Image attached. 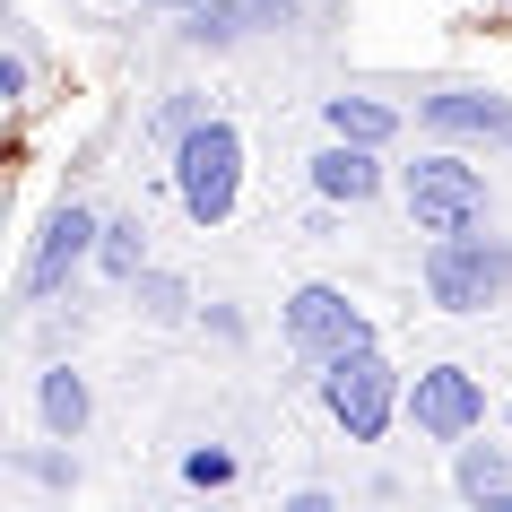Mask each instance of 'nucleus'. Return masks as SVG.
I'll return each instance as SVG.
<instances>
[{
  "label": "nucleus",
  "instance_id": "nucleus-15",
  "mask_svg": "<svg viewBox=\"0 0 512 512\" xmlns=\"http://www.w3.org/2000/svg\"><path fill=\"white\" fill-rule=\"evenodd\" d=\"M131 296L148 304L157 322H183V313H191V287H183V278H165V270H139V278H131Z\"/></svg>",
  "mask_w": 512,
  "mask_h": 512
},
{
  "label": "nucleus",
  "instance_id": "nucleus-5",
  "mask_svg": "<svg viewBox=\"0 0 512 512\" xmlns=\"http://www.w3.org/2000/svg\"><path fill=\"white\" fill-rule=\"evenodd\" d=\"M278 330H287V348H296L304 365H330V356H348V348H374V322L356 313L348 287H296Z\"/></svg>",
  "mask_w": 512,
  "mask_h": 512
},
{
  "label": "nucleus",
  "instance_id": "nucleus-16",
  "mask_svg": "<svg viewBox=\"0 0 512 512\" xmlns=\"http://www.w3.org/2000/svg\"><path fill=\"white\" fill-rule=\"evenodd\" d=\"M200 122H209V96H174V105L157 113V139H191Z\"/></svg>",
  "mask_w": 512,
  "mask_h": 512
},
{
  "label": "nucleus",
  "instance_id": "nucleus-10",
  "mask_svg": "<svg viewBox=\"0 0 512 512\" xmlns=\"http://www.w3.org/2000/svg\"><path fill=\"white\" fill-rule=\"evenodd\" d=\"M243 27H287V0H191L183 9L191 44H235Z\"/></svg>",
  "mask_w": 512,
  "mask_h": 512
},
{
  "label": "nucleus",
  "instance_id": "nucleus-12",
  "mask_svg": "<svg viewBox=\"0 0 512 512\" xmlns=\"http://www.w3.org/2000/svg\"><path fill=\"white\" fill-rule=\"evenodd\" d=\"M452 478H460V495H469V504L512 512V452H495V443H460Z\"/></svg>",
  "mask_w": 512,
  "mask_h": 512
},
{
  "label": "nucleus",
  "instance_id": "nucleus-18",
  "mask_svg": "<svg viewBox=\"0 0 512 512\" xmlns=\"http://www.w3.org/2000/svg\"><path fill=\"white\" fill-rule=\"evenodd\" d=\"M18 469H35V478H44V486H70V460H61V452H27V460H18Z\"/></svg>",
  "mask_w": 512,
  "mask_h": 512
},
{
  "label": "nucleus",
  "instance_id": "nucleus-2",
  "mask_svg": "<svg viewBox=\"0 0 512 512\" xmlns=\"http://www.w3.org/2000/svg\"><path fill=\"white\" fill-rule=\"evenodd\" d=\"M174 191H183L191 226H226L243 200V131L235 122H200L191 139H174Z\"/></svg>",
  "mask_w": 512,
  "mask_h": 512
},
{
  "label": "nucleus",
  "instance_id": "nucleus-13",
  "mask_svg": "<svg viewBox=\"0 0 512 512\" xmlns=\"http://www.w3.org/2000/svg\"><path fill=\"white\" fill-rule=\"evenodd\" d=\"M96 270L122 278V287L148 270V226H139V217H105V235H96Z\"/></svg>",
  "mask_w": 512,
  "mask_h": 512
},
{
  "label": "nucleus",
  "instance_id": "nucleus-7",
  "mask_svg": "<svg viewBox=\"0 0 512 512\" xmlns=\"http://www.w3.org/2000/svg\"><path fill=\"white\" fill-rule=\"evenodd\" d=\"M96 235H105V217L79 209V200H61V209L44 217V235H35L27 270H18V296H27V304L61 296V287H70V270H79V261H96Z\"/></svg>",
  "mask_w": 512,
  "mask_h": 512
},
{
  "label": "nucleus",
  "instance_id": "nucleus-19",
  "mask_svg": "<svg viewBox=\"0 0 512 512\" xmlns=\"http://www.w3.org/2000/svg\"><path fill=\"white\" fill-rule=\"evenodd\" d=\"M165 9H191V0H165Z\"/></svg>",
  "mask_w": 512,
  "mask_h": 512
},
{
  "label": "nucleus",
  "instance_id": "nucleus-3",
  "mask_svg": "<svg viewBox=\"0 0 512 512\" xmlns=\"http://www.w3.org/2000/svg\"><path fill=\"white\" fill-rule=\"evenodd\" d=\"M400 400H408V382L382 365V348H348V356L322 365V408L339 417L348 443H382L391 417H400Z\"/></svg>",
  "mask_w": 512,
  "mask_h": 512
},
{
  "label": "nucleus",
  "instance_id": "nucleus-9",
  "mask_svg": "<svg viewBox=\"0 0 512 512\" xmlns=\"http://www.w3.org/2000/svg\"><path fill=\"white\" fill-rule=\"evenodd\" d=\"M313 191L356 209V200H374V191H382V157L365 148V139H339V131H330V148L313 157Z\"/></svg>",
  "mask_w": 512,
  "mask_h": 512
},
{
  "label": "nucleus",
  "instance_id": "nucleus-17",
  "mask_svg": "<svg viewBox=\"0 0 512 512\" xmlns=\"http://www.w3.org/2000/svg\"><path fill=\"white\" fill-rule=\"evenodd\" d=\"M183 478H191V486H226V478H235V452L200 443V452H183Z\"/></svg>",
  "mask_w": 512,
  "mask_h": 512
},
{
  "label": "nucleus",
  "instance_id": "nucleus-4",
  "mask_svg": "<svg viewBox=\"0 0 512 512\" xmlns=\"http://www.w3.org/2000/svg\"><path fill=\"white\" fill-rule=\"evenodd\" d=\"M408 191V217H417V235H469V226H486V174L478 165H460V157H417L400 174Z\"/></svg>",
  "mask_w": 512,
  "mask_h": 512
},
{
  "label": "nucleus",
  "instance_id": "nucleus-11",
  "mask_svg": "<svg viewBox=\"0 0 512 512\" xmlns=\"http://www.w3.org/2000/svg\"><path fill=\"white\" fill-rule=\"evenodd\" d=\"M35 408H44L53 443H79L87 417H96V400H87V374H79V365H53V374L35 382Z\"/></svg>",
  "mask_w": 512,
  "mask_h": 512
},
{
  "label": "nucleus",
  "instance_id": "nucleus-14",
  "mask_svg": "<svg viewBox=\"0 0 512 512\" xmlns=\"http://www.w3.org/2000/svg\"><path fill=\"white\" fill-rule=\"evenodd\" d=\"M322 113H330V131H339V139H365V148H382V139L400 131V113L374 105V96H330Z\"/></svg>",
  "mask_w": 512,
  "mask_h": 512
},
{
  "label": "nucleus",
  "instance_id": "nucleus-1",
  "mask_svg": "<svg viewBox=\"0 0 512 512\" xmlns=\"http://www.w3.org/2000/svg\"><path fill=\"white\" fill-rule=\"evenodd\" d=\"M426 296L443 304V313H495V304L512 296V243L504 235H434L426 252Z\"/></svg>",
  "mask_w": 512,
  "mask_h": 512
},
{
  "label": "nucleus",
  "instance_id": "nucleus-6",
  "mask_svg": "<svg viewBox=\"0 0 512 512\" xmlns=\"http://www.w3.org/2000/svg\"><path fill=\"white\" fill-rule=\"evenodd\" d=\"M400 417L426 434V443H469V434L486 426V382L469 374V365H426V374L408 382Z\"/></svg>",
  "mask_w": 512,
  "mask_h": 512
},
{
  "label": "nucleus",
  "instance_id": "nucleus-8",
  "mask_svg": "<svg viewBox=\"0 0 512 512\" xmlns=\"http://www.w3.org/2000/svg\"><path fill=\"white\" fill-rule=\"evenodd\" d=\"M417 122L443 139H486V148H512V96H478V87H434L417 96Z\"/></svg>",
  "mask_w": 512,
  "mask_h": 512
}]
</instances>
